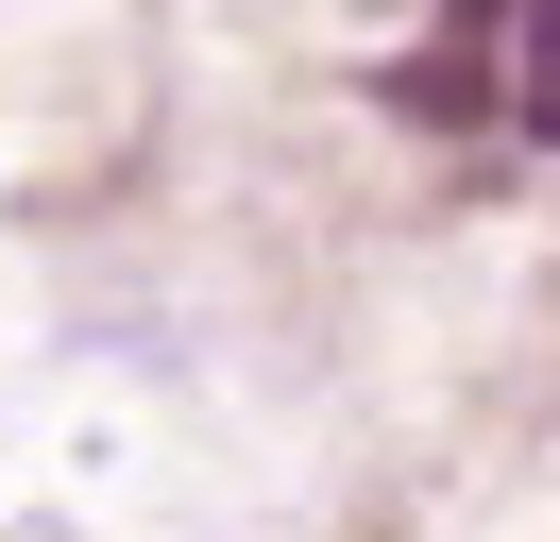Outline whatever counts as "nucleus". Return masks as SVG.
<instances>
[{
	"label": "nucleus",
	"instance_id": "1",
	"mask_svg": "<svg viewBox=\"0 0 560 542\" xmlns=\"http://www.w3.org/2000/svg\"><path fill=\"white\" fill-rule=\"evenodd\" d=\"M526 102H544V136H560V17L526 34Z\"/></svg>",
	"mask_w": 560,
	"mask_h": 542
}]
</instances>
